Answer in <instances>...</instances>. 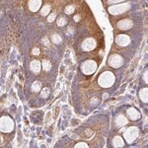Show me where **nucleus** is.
<instances>
[{"mask_svg": "<svg viewBox=\"0 0 148 148\" xmlns=\"http://www.w3.org/2000/svg\"><path fill=\"white\" fill-rule=\"evenodd\" d=\"M116 77L112 71H104L98 78V83L103 88H109L114 85Z\"/></svg>", "mask_w": 148, "mask_h": 148, "instance_id": "1", "label": "nucleus"}, {"mask_svg": "<svg viewBox=\"0 0 148 148\" xmlns=\"http://www.w3.org/2000/svg\"><path fill=\"white\" fill-rule=\"evenodd\" d=\"M130 7L131 4L130 2H123V3L114 4V5H110L108 8V12L113 16H118L127 12L130 9Z\"/></svg>", "mask_w": 148, "mask_h": 148, "instance_id": "2", "label": "nucleus"}, {"mask_svg": "<svg viewBox=\"0 0 148 148\" xmlns=\"http://www.w3.org/2000/svg\"><path fill=\"white\" fill-rule=\"evenodd\" d=\"M81 71L85 74V75H92L96 72L98 68V64L95 60L93 59H87V60L83 61L81 63Z\"/></svg>", "mask_w": 148, "mask_h": 148, "instance_id": "3", "label": "nucleus"}, {"mask_svg": "<svg viewBox=\"0 0 148 148\" xmlns=\"http://www.w3.org/2000/svg\"><path fill=\"white\" fill-rule=\"evenodd\" d=\"M0 130L4 133H10L14 130V121L8 116H3L0 120Z\"/></svg>", "mask_w": 148, "mask_h": 148, "instance_id": "4", "label": "nucleus"}, {"mask_svg": "<svg viewBox=\"0 0 148 148\" xmlns=\"http://www.w3.org/2000/svg\"><path fill=\"white\" fill-rule=\"evenodd\" d=\"M138 135H139V128L137 126H130L123 133L125 140L127 143H132L138 137Z\"/></svg>", "mask_w": 148, "mask_h": 148, "instance_id": "5", "label": "nucleus"}, {"mask_svg": "<svg viewBox=\"0 0 148 148\" xmlns=\"http://www.w3.org/2000/svg\"><path fill=\"white\" fill-rule=\"evenodd\" d=\"M125 63L123 57L118 53H113L109 56L108 58V64L113 68H120Z\"/></svg>", "mask_w": 148, "mask_h": 148, "instance_id": "6", "label": "nucleus"}, {"mask_svg": "<svg viewBox=\"0 0 148 148\" xmlns=\"http://www.w3.org/2000/svg\"><path fill=\"white\" fill-rule=\"evenodd\" d=\"M116 44L118 45L119 47H127L130 45L131 42V40H130V37L126 34H120L116 37V40H114Z\"/></svg>", "mask_w": 148, "mask_h": 148, "instance_id": "7", "label": "nucleus"}, {"mask_svg": "<svg viewBox=\"0 0 148 148\" xmlns=\"http://www.w3.org/2000/svg\"><path fill=\"white\" fill-rule=\"evenodd\" d=\"M133 27V22L130 19H121V21H119L116 23V28L121 31H128Z\"/></svg>", "mask_w": 148, "mask_h": 148, "instance_id": "8", "label": "nucleus"}, {"mask_svg": "<svg viewBox=\"0 0 148 148\" xmlns=\"http://www.w3.org/2000/svg\"><path fill=\"white\" fill-rule=\"evenodd\" d=\"M96 47H97L96 40L94 39H92V38L84 40L82 44H81V47H82V49L84 51H91L93 49H95Z\"/></svg>", "mask_w": 148, "mask_h": 148, "instance_id": "9", "label": "nucleus"}, {"mask_svg": "<svg viewBox=\"0 0 148 148\" xmlns=\"http://www.w3.org/2000/svg\"><path fill=\"white\" fill-rule=\"evenodd\" d=\"M126 114H127V118L133 121L139 120L140 116H141L140 113L135 108H128L127 111H126Z\"/></svg>", "mask_w": 148, "mask_h": 148, "instance_id": "10", "label": "nucleus"}, {"mask_svg": "<svg viewBox=\"0 0 148 148\" xmlns=\"http://www.w3.org/2000/svg\"><path fill=\"white\" fill-rule=\"evenodd\" d=\"M42 0H29L28 7L30 9V11L32 12H38L42 8Z\"/></svg>", "mask_w": 148, "mask_h": 148, "instance_id": "11", "label": "nucleus"}, {"mask_svg": "<svg viewBox=\"0 0 148 148\" xmlns=\"http://www.w3.org/2000/svg\"><path fill=\"white\" fill-rule=\"evenodd\" d=\"M114 123H116V125L118 126H123V125H127L128 119L126 118L123 114H119L118 116H116V120H114Z\"/></svg>", "mask_w": 148, "mask_h": 148, "instance_id": "12", "label": "nucleus"}, {"mask_svg": "<svg viewBox=\"0 0 148 148\" xmlns=\"http://www.w3.org/2000/svg\"><path fill=\"white\" fill-rule=\"evenodd\" d=\"M42 67V63H40L38 59H34V60L30 63V69H31V71H33L34 73H39Z\"/></svg>", "mask_w": 148, "mask_h": 148, "instance_id": "13", "label": "nucleus"}, {"mask_svg": "<svg viewBox=\"0 0 148 148\" xmlns=\"http://www.w3.org/2000/svg\"><path fill=\"white\" fill-rule=\"evenodd\" d=\"M113 146L116 148H121L125 146V140H123V138L119 136V135L114 136L113 139Z\"/></svg>", "mask_w": 148, "mask_h": 148, "instance_id": "14", "label": "nucleus"}, {"mask_svg": "<svg viewBox=\"0 0 148 148\" xmlns=\"http://www.w3.org/2000/svg\"><path fill=\"white\" fill-rule=\"evenodd\" d=\"M139 98L143 103H148V87H145V88L140 89Z\"/></svg>", "mask_w": 148, "mask_h": 148, "instance_id": "15", "label": "nucleus"}, {"mask_svg": "<svg viewBox=\"0 0 148 148\" xmlns=\"http://www.w3.org/2000/svg\"><path fill=\"white\" fill-rule=\"evenodd\" d=\"M51 10V6L49 4H46L40 8V15L46 17V16H49V12Z\"/></svg>", "mask_w": 148, "mask_h": 148, "instance_id": "16", "label": "nucleus"}, {"mask_svg": "<svg viewBox=\"0 0 148 148\" xmlns=\"http://www.w3.org/2000/svg\"><path fill=\"white\" fill-rule=\"evenodd\" d=\"M31 89H32V91L35 92V93L40 92V90H42V83H40V81H35V82L32 84Z\"/></svg>", "mask_w": 148, "mask_h": 148, "instance_id": "17", "label": "nucleus"}, {"mask_svg": "<svg viewBox=\"0 0 148 148\" xmlns=\"http://www.w3.org/2000/svg\"><path fill=\"white\" fill-rule=\"evenodd\" d=\"M56 24L58 27H64L67 24V19L64 17V16H59V18L56 21Z\"/></svg>", "mask_w": 148, "mask_h": 148, "instance_id": "18", "label": "nucleus"}, {"mask_svg": "<svg viewBox=\"0 0 148 148\" xmlns=\"http://www.w3.org/2000/svg\"><path fill=\"white\" fill-rule=\"evenodd\" d=\"M51 40H52L53 44L59 45L61 42H62V38H61V36L58 35V34H53L51 36Z\"/></svg>", "mask_w": 148, "mask_h": 148, "instance_id": "19", "label": "nucleus"}, {"mask_svg": "<svg viewBox=\"0 0 148 148\" xmlns=\"http://www.w3.org/2000/svg\"><path fill=\"white\" fill-rule=\"evenodd\" d=\"M42 69H44L45 71H49L51 69V62L49 59H45V60L42 61Z\"/></svg>", "mask_w": 148, "mask_h": 148, "instance_id": "20", "label": "nucleus"}, {"mask_svg": "<svg viewBox=\"0 0 148 148\" xmlns=\"http://www.w3.org/2000/svg\"><path fill=\"white\" fill-rule=\"evenodd\" d=\"M49 94H51V90H49V88H44V89L42 90V92H40L42 98H47Z\"/></svg>", "mask_w": 148, "mask_h": 148, "instance_id": "21", "label": "nucleus"}, {"mask_svg": "<svg viewBox=\"0 0 148 148\" xmlns=\"http://www.w3.org/2000/svg\"><path fill=\"white\" fill-rule=\"evenodd\" d=\"M64 11H65V13L67 14V15H71V14H73V12L75 11V7H74V5H68V6H66Z\"/></svg>", "mask_w": 148, "mask_h": 148, "instance_id": "22", "label": "nucleus"}, {"mask_svg": "<svg viewBox=\"0 0 148 148\" xmlns=\"http://www.w3.org/2000/svg\"><path fill=\"white\" fill-rule=\"evenodd\" d=\"M56 12L51 13L49 16H47V22H49V23L53 22V21L56 20Z\"/></svg>", "mask_w": 148, "mask_h": 148, "instance_id": "23", "label": "nucleus"}, {"mask_svg": "<svg viewBox=\"0 0 148 148\" xmlns=\"http://www.w3.org/2000/svg\"><path fill=\"white\" fill-rule=\"evenodd\" d=\"M123 2H125V0H108L107 3H108L109 5H114V4L123 3Z\"/></svg>", "mask_w": 148, "mask_h": 148, "instance_id": "24", "label": "nucleus"}, {"mask_svg": "<svg viewBox=\"0 0 148 148\" xmlns=\"http://www.w3.org/2000/svg\"><path fill=\"white\" fill-rule=\"evenodd\" d=\"M75 147H78V148H87V147H89V145L87 144L86 142H78L77 144L75 145Z\"/></svg>", "mask_w": 148, "mask_h": 148, "instance_id": "25", "label": "nucleus"}, {"mask_svg": "<svg viewBox=\"0 0 148 148\" xmlns=\"http://www.w3.org/2000/svg\"><path fill=\"white\" fill-rule=\"evenodd\" d=\"M142 78H143V80H144V82L146 83V84H148V69L145 71L144 73H143Z\"/></svg>", "mask_w": 148, "mask_h": 148, "instance_id": "26", "label": "nucleus"}, {"mask_svg": "<svg viewBox=\"0 0 148 148\" xmlns=\"http://www.w3.org/2000/svg\"><path fill=\"white\" fill-rule=\"evenodd\" d=\"M32 54H33V56H39V54H40V49H38V47H34V49H32Z\"/></svg>", "mask_w": 148, "mask_h": 148, "instance_id": "27", "label": "nucleus"}]
</instances>
